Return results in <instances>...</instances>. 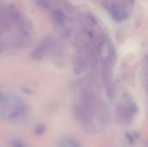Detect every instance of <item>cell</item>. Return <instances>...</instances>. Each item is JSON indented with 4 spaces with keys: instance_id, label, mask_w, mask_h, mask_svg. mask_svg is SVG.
I'll use <instances>...</instances> for the list:
<instances>
[{
    "instance_id": "cell-3",
    "label": "cell",
    "mask_w": 148,
    "mask_h": 147,
    "mask_svg": "<svg viewBox=\"0 0 148 147\" xmlns=\"http://www.w3.org/2000/svg\"><path fill=\"white\" fill-rule=\"evenodd\" d=\"M107 11L117 23L127 20L134 9V0H102Z\"/></svg>"
},
{
    "instance_id": "cell-7",
    "label": "cell",
    "mask_w": 148,
    "mask_h": 147,
    "mask_svg": "<svg viewBox=\"0 0 148 147\" xmlns=\"http://www.w3.org/2000/svg\"><path fill=\"white\" fill-rule=\"evenodd\" d=\"M145 147H148V140H147L145 143Z\"/></svg>"
},
{
    "instance_id": "cell-4",
    "label": "cell",
    "mask_w": 148,
    "mask_h": 147,
    "mask_svg": "<svg viewBox=\"0 0 148 147\" xmlns=\"http://www.w3.org/2000/svg\"><path fill=\"white\" fill-rule=\"evenodd\" d=\"M138 111L139 109L136 102L128 93L124 92L119 99L116 107L117 117L121 123L124 126H129L132 124L138 113Z\"/></svg>"
},
{
    "instance_id": "cell-2",
    "label": "cell",
    "mask_w": 148,
    "mask_h": 147,
    "mask_svg": "<svg viewBox=\"0 0 148 147\" xmlns=\"http://www.w3.org/2000/svg\"><path fill=\"white\" fill-rule=\"evenodd\" d=\"M29 107L16 94L0 88V120L13 125L25 124L29 119Z\"/></svg>"
},
{
    "instance_id": "cell-6",
    "label": "cell",
    "mask_w": 148,
    "mask_h": 147,
    "mask_svg": "<svg viewBox=\"0 0 148 147\" xmlns=\"http://www.w3.org/2000/svg\"><path fill=\"white\" fill-rule=\"evenodd\" d=\"M11 147H28L23 142L19 141V140H15L12 142L11 144Z\"/></svg>"
},
{
    "instance_id": "cell-5",
    "label": "cell",
    "mask_w": 148,
    "mask_h": 147,
    "mask_svg": "<svg viewBox=\"0 0 148 147\" xmlns=\"http://www.w3.org/2000/svg\"><path fill=\"white\" fill-rule=\"evenodd\" d=\"M57 147H81V145L75 138L69 136L62 139Z\"/></svg>"
},
{
    "instance_id": "cell-1",
    "label": "cell",
    "mask_w": 148,
    "mask_h": 147,
    "mask_svg": "<svg viewBox=\"0 0 148 147\" xmlns=\"http://www.w3.org/2000/svg\"><path fill=\"white\" fill-rule=\"evenodd\" d=\"M75 113L88 133H97L110 121V113L98 95L87 85H81L75 98Z\"/></svg>"
}]
</instances>
